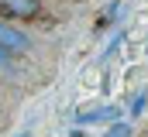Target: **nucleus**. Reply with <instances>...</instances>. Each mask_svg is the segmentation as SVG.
Returning a JSON list of instances; mask_svg holds the SVG:
<instances>
[{
    "instance_id": "f257e3e1",
    "label": "nucleus",
    "mask_w": 148,
    "mask_h": 137,
    "mask_svg": "<svg viewBox=\"0 0 148 137\" xmlns=\"http://www.w3.org/2000/svg\"><path fill=\"white\" fill-rule=\"evenodd\" d=\"M0 48L7 55H24V52H31V34L10 21H0Z\"/></svg>"
},
{
    "instance_id": "f03ea898",
    "label": "nucleus",
    "mask_w": 148,
    "mask_h": 137,
    "mask_svg": "<svg viewBox=\"0 0 148 137\" xmlns=\"http://www.w3.org/2000/svg\"><path fill=\"white\" fill-rule=\"evenodd\" d=\"M0 7L10 17H38L41 14V3L38 0H0Z\"/></svg>"
},
{
    "instance_id": "7ed1b4c3",
    "label": "nucleus",
    "mask_w": 148,
    "mask_h": 137,
    "mask_svg": "<svg viewBox=\"0 0 148 137\" xmlns=\"http://www.w3.org/2000/svg\"><path fill=\"white\" fill-rule=\"evenodd\" d=\"M117 117H121L117 106H100V110H83L76 123H100V120H117Z\"/></svg>"
},
{
    "instance_id": "20e7f679",
    "label": "nucleus",
    "mask_w": 148,
    "mask_h": 137,
    "mask_svg": "<svg viewBox=\"0 0 148 137\" xmlns=\"http://www.w3.org/2000/svg\"><path fill=\"white\" fill-rule=\"evenodd\" d=\"M148 106V93H138V96H134V100H131V113H134V117H138V113H141V110H145Z\"/></svg>"
},
{
    "instance_id": "39448f33",
    "label": "nucleus",
    "mask_w": 148,
    "mask_h": 137,
    "mask_svg": "<svg viewBox=\"0 0 148 137\" xmlns=\"http://www.w3.org/2000/svg\"><path fill=\"white\" fill-rule=\"evenodd\" d=\"M107 137H131V123H114L107 130Z\"/></svg>"
},
{
    "instance_id": "423d86ee",
    "label": "nucleus",
    "mask_w": 148,
    "mask_h": 137,
    "mask_svg": "<svg viewBox=\"0 0 148 137\" xmlns=\"http://www.w3.org/2000/svg\"><path fill=\"white\" fill-rule=\"evenodd\" d=\"M0 65H10V55H7L3 48H0Z\"/></svg>"
},
{
    "instance_id": "0eeeda50",
    "label": "nucleus",
    "mask_w": 148,
    "mask_h": 137,
    "mask_svg": "<svg viewBox=\"0 0 148 137\" xmlns=\"http://www.w3.org/2000/svg\"><path fill=\"white\" fill-rule=\"evenodd\" d=\"M14 137H31V134H28V130H24V134H14Z\"/></svg>"
}]
</instances>
